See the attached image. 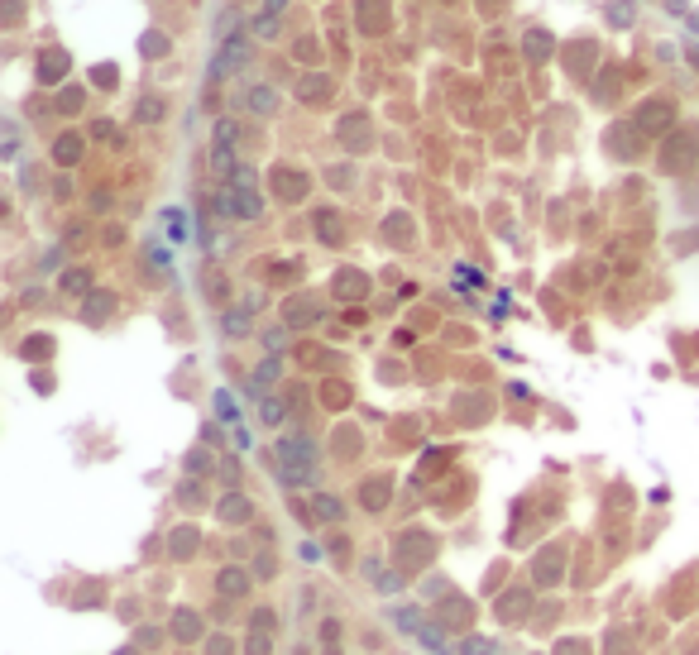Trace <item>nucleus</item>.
Returning a JSON list of instances; mask_svg holds the SVG:
<instances>
[{"instance_id": "39448f33", "label": "nucleus", "mask_w": 699, "mask_h": 655, "mask_svg": "<svg viewBox=\"0 0 699 655\" xmlns=\"http://www.w3.org/2000/svg\"><path fill=\"white\" fill-rule=\"evenodd\" d=\"M364 502H369V512H379V507L388 502V483H384V478H369V483H364Z\"/></svg>"}, {"instance_id": "6e6552de", "label": "nucleus", "mask_w": 699, "mask_h": 655, "mask_svg": "<svg viewBox=\"0 0 699 655\" xmlns=\"http://www.w3.org/2000/svg\"><path fill=\"white\" fill-rule=\"evenodd\" d=\"M63 67H67V63H63V53L53 48V53H43V72H39V77H43V82H53V77H63Z\"/></svg>"}, {"instance_id": "dca6fc26", "label": "nucleus", "mask_w": 699, "mask_h": 655, "mask_svg": "<svg viewBox=\"0 0 699 655\" xmlns=\"http://www.w3.org/2000/svg\"><path fill=\"white\" fill-rule=\"evenodd\" d=\"M110 311V297H92V306H87V321H101Z\"/></svg>"}, {"instance_id": "1a4fd4ad", "label": "nucleus", "mask_w": 699, "mask_h": 655, "mask_svg": "<svg viewBox=\"0 0 699 655\" xmlns=\"http://www.w3.org/2000/svg\"><path fill=\"white\" fill-rule=\"evenodd\" d=\"M316 230H321L326 244H335V239H340V235H335V211H321V215H316Z\"/></svg>"}, {"instance_id": "9d476101", "label": "nucleus", "mask_w": 699, "mask_h": 655, "mask_svg": "<svg viewBox=\"0 0 699 655\" xmlns=\"http://www.w3.org/2000/svg\"><path fill=\"white\" fill-rule=\"evenodd\" d=\"M273 378H278V359H264L254 374V392H264V383H273Z\"/></svg>"}, {"instance_id": "f8f14e48", "label": "nucleus", "mask_w": 699, "mask_h": 655, "mask_svg": "<svg viewBox=\"0 0 699 655\" xmlns=\"http://www.w3.org/2000/svg\"><path fill=\"white\" fill-rule=\"evenodd\" d=\"M316 517L321 522H340V502L335 497H316Z\"/></svg>"}, {"instance_id": "f3484780", "label": "nucleus", "mask_w": 699, "mask_h": 655, "mask_svg": "<svg viewBox=\"0 0 699 655\" xmlns=\"http://www.w3.org/2000/svg\"><path fill=\"white\" fill-rule=\"evenodd\" d=\"M63 287H67V292H87V273H82V268H77V273H67V278H63Z\"/></svg>"}, {"instance_id": "f257e3e1", "label": "nucleus", "mask_w": 699, "mask_h": 655, "mask_svg": "<svg viewBox=\"0 0 699 655\" xmlns=\"http://www.w3.org/2000/svg\"><path fill=\"white\" fill-rule=\"evenodd\" d=\"M244 58H249V43H244V39H230V43L220 48V58H216V77H220V72L244 67Z\"/></svg>"}, {"instance_id": "f03ea898", "label": "nucleus", "mask_w": 699, "mask_h": 655, "mask_svg": "<svg viewBox=\"0 0 699 655\" xmlns=\"http://www.w3.org/2000/svg\"><path fill=\"white\" fill-rule=\"evenodd\" d=\"M220 517H225V522H235V526H240V522H249V517H254V512H249V497H240V493L220 497Z\"/></svg>"}, {"instance_id": "0eeeda50", "label": "nucleus", "mask_w": 699, "mask_h": 655, "mask_svg": "<svg viewBox=\"0 0 699 655\" xmlns=\"http://www.w3.org/2000/svg\"><path fill=\"white\" fill-rule=\"evenodd\" d=\"M666 120H671V105H666V100H661V105H647V110H642V129H661Z\"/></svg>"}, {"instance_id": "aec40b11", "label": "nucleus", "mask_w": 699, "mask_h": 655, "mask_svg": "<svg viewBox=\"0 0 699 655\" xmlns=\"http://www.w3.org/2000/svg\"><path fill=\"white\" fill-rule=\"evenodd\" d=\"M216 411H220V416H230V421H235V402H230V397H225V392H220V397H216Z\"/></svg>"}, {"instance_id": "423d86ee", "label": "nucleus", "mask_w": 699, "mask_h": 655, "mask_svg": "<svg viewBox=\"0 0 699 655\" xmlns=\"http://www.w3.org/2000/svg\"><path fill=\"white\" fill-rule=\"evenodd\" d=\"M278 105V96H273V87H254L249 92V110H259V115H269Z\"/></svg>"}, {"instance_id": "412c9836", "label": "nucleus", "mask_w": 699, "mask_h": 655, "mask_svg": "<svg viewBox=\"0 0 699 655\" xmlns=\"http://www.w3.org/2000/svg\"><path fill=\"white\" fill-rule=\"evenodd\" d=\"M163 48H168V39H154V34L144 39V53H163Z\"/></svg>"}, {"instance_id": "ddd939ff", "label": "nucleus", "mask_w": 699, "mask_h": 655, "mask_svg": "<svg viewBox=\"0 0 699 655\" xmlns=\"http://www.w3.org/2000/svg\"><path fill=\"white\" fill-rule=\"evenodd\" d=\"M244 311H225V335H244Z\"/></svg>"}, {"instance_id": "6ab92c4d", "label": "nucleus", "mask_w": 699, "mask_h": 655, "mask_svg": "<svg viewBox=\"0 0 699 655\" xmlns=\"http://www.w3.org/2000/svg\"><path fill=\"white\" fill-rule=\"evenodd\" d=\"M197 632H201L197 617H187V612H182V617H178V636H197Z\"/></svg>"}, {"instance_id": "a211bd4d", "label": "nucleus", "mask_w": 699, "mask_h": 655, "mask_svg": "<svg viewBox=\"0 0 699 655\" xmlns=\"http://www.w3.org/2000/svg\"><path fill=\"white\" fill-rule=\"evenodd\" d=\"M460 655H494V646H489V641H465Z\"/></svg>"}, {"instance_id": "2eb2a0df", "label": "nucleus", "mask_w": 699, "mask_h": 655, "mask_svg": "<svg viewBox=\"0 0 699 655\" xmlns=\"http://www.w3.org/2000/svg\"><path fill=\"white\" fill-rule=\"evenodd\" d=\"M331 92V82L326 77H311V82H302V96H326Z\"/></svg>"}, {"instance_id": "7ed1b4c3", "label": "nucleus", "mask_w": 699, "mask_h": 655, "mask_svg": "<svg viewBox=\"0 0 699 655\" xmlns=\"http://www.w3.org/2000/svg\"><path fill=\"white\" fill-rule=\"evenodd\" d=\"M220 593H230V598H240V593H249V579L240 574V569H220Z\"/></svg>"}, {"instance_id": "4468645a", "label": "nucleus", "mask_w": 699, "mask_h": 655, "mask_svg": "<svg viewBox=\"0 0 699 655\" xmlns=\"http://www.w3.org/2000/svg\"><path fill=\"white\" fill-rule=\"evenodd\" d=\"M77 105H82V87H67L63 100H58V110H77Z\"/></svg>"}, {"instance_id": "4be33fe9", "label": "nucleus", "mask_w": 699, "mask_h": 655, "mask_svg": "<svg viewBox=\"0 0 699 655\" xmlns=\"http://www.w3.org/2000/svg\"><path fill=\"white\" fill-rule=\"evenodd\" d=\"M264 421H283V407L278 402H264Z\"/></svg>"}, {"instance_id": "9b49d317", "label": "nucleus", "mask_w": 699, "mask_h": 655, "mask_svg": "<svg viewBox=\"0 0 699 655\" xmlns=\"http://www.w3.org/2000/svg\"><path fill=\"white\" fill-rule=\"evenodd\" d=\"M608 19H613L618 29H623V24H632V5H627V0H613V5H608Z\"/></svg>"}, {"instance_id": "20e7f679", "label": "nucleus", "mask_w": 699, "mask_h": 655, "mask_svg": "<svg viewBox=\"0 0 699 655\" xmlns=\"http://www.w3.org/2000/svg\"><path fill=\"white\" fill-rule=\"evenodd\" d=\"M53 153H58V163L67 168V163H77V158H82V139H77V134H63Z\"/></svg>"}]
</instances>
